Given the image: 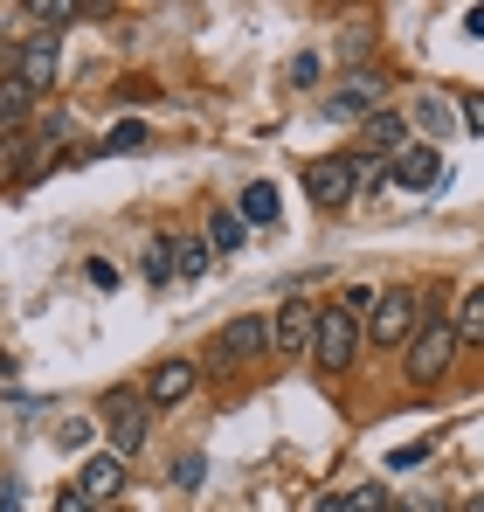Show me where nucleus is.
<instances>
[{
  "instance_id": "nucleus-1",
  "label": "nucleus",
  "mask_w": 484,
  "mask_h": 512,
  "mask_svg": "<svg viewBox=\"0 0 484 512\" xmlns=\"http://www.w3.org/2000/svg\"><path fill=\"white\" fill-rule=\"evenodd\" d=\"M450 360H457L450 319H422V333L408 340V381H415V388H436V381L450 374Z\"/></svg>"
},
{
  "instance_id": "nucleus-2",
  "label": "nucleus",
  "mask_w": 484,
  "mask_h": 512,
  "mask_svg": "<svg viewBox=\"0 0 484 512\" xmlns=\"http://www.w3.org/2000/svg\"><path fill=\"white\" fill-rule=\"evenodd\" d=\"M353 353H360V312H346V305H319L312 360H319L325 374H339V367H353Z\"/></svg>"
},
{
  "instance_id": "nucleus-3",
  "label": "nucleus",
  "mask_w": 484,
  "mask_h": 512,
  "mask_svg": "<svg viewBox=\"0 0 484 512\" xmlns=\"http://www.w3.org/2000/svg\"><path fill=\"white\" fill-rule=\"evenodd\" d=\"M367 333H374V346H408L415 333H422V305L408 298L402 284H395V291H374V312H367Z\"/></svg>"
},
{
  "instance_id": "nucleus-4",
  "label": "nucleus",
  "mask_w": 484,
  "mask_h": 512,
  "mask_svg": "<svg viewBox=\"0 0 484 512\" xmlns=\"http://www.w3.org/2000/svg\"><path fill=\"white\" fill-rule=\"evenodd\" d=\"M256 353H270V319H256V312L229 319V326L208 340V360H215V367H242V360H256Z\"/></svg>"
},
{
  "instance_id": "nucleus-5",
  "label": "nucleus",
  "mask_w": 484,
  "mask_h": 512,
  "mask_svg": "<svg viewBox=\"0 0 484 512\" xmlns=\"http://www.w3.org/2000/svg\"><path fill=\"white\" fill-rule=\"evenodd\" d=\"M305 194L319 201V208H346L353 201V160H339V153H325L305 167Z\"/></svg>"
},
{
  "instance_id": "nucleus-6",
  "label": "nucleus",
  "mask_w": 484,
  "mask_h": 512,
  "mask_svg": "<svg viewBox=\"0 0 484 512\" xmlns=\"http://www.w3.org/2000/svg\"><path fill=\"white\" fill-rule=\"evenodd\" d=\"M319 340V305H284L277 319H270V353H305V346Z\"/></svg>"
},
{
  "instance_id": "nucleus-7",
  "label": "nucleus",
  "mask_w": 484,
  "mask_h": 512,
  "mask_svg": "<svg viewBox=\"0 0 484 512\" xmlns=\"http://www.w3.org/2000/svg\"><path fill=\"white\" fill-rule=\"evenodd\" d=\"M77 492L90 499V506L118 499V492H125V457H118V450H97V457H83V478H77Z\"/></svg>"
},
{
  "instance_id": "nucleus-8",
  "label": "nucleus",
  "mask_w": 484,
  "mask_h": 512,
  "mask_svg": "<svg viewBox=\"0 0 484 512\" xmlns=\"http://www.w3.org/2000/svg\"><path fill=\"white\" fill-rule=\"evenodd\" d=\"M56 63H63V56H56V35L42 28V35H28V42H21V56H14V77H21L28 90H49V84H56Z\"/></svg>"
},
{
  "instance_id": "nucleus-9",
  "label": "nucleus",
  "mask_w": 484,
  "mask_h": 512,
  "mask_svg": "<svg viewBox=\"0 0 484 512\" xmlns=\"http://www.w3.org/2000/svg\"><path fill=\"white\" fill-rule=\"evenodd\" d=\"M104 416H111V450H118V457H132V450L146 443V409H139L132 395H111Z\"/></svg>"
},
{
  "instance_id": "nucleus-10",
  "label": "nucleus",
  "mask_w": 484,
  "mask_h": 512,
  "mask_svg": "<svg viewBox=\"0 0 484 512\" xmlns=\"http://www.w3.org/2000/svg\"><path fill=\"white\" fill-rule=\"evenodd\" d=\"M381 90H388V77H381V70H360V77H353V84L339 90V97H332L325 111H332V118H374Z\"/></svg>"
},
{
  "instance_id": "nucleus-11",
  "label": "nucleus",
  "mask_w": 484,
  "mask_h": 512,
  "mask_svg": "<svg viewBox=\"0 0 484 512\" xmlns=\"http://www.w3.org/2000/svg\"><path fill=\"white\" fill-rule=\"evenodd\" d=\"M194 381H201V367H194V360H160V367H153V381H146V395H153L160 409H173V402H187V395H194Z\"/></svg>"
},
{
  "instance_id": "nucleus-12",
  "label": "nucleus",
  "mask_w": 484,
  "mask_h": 512,
  "mask_svg": "<svg viewBox=\"0 0 484 512\" xmlns=\"http://www.w3.org/2000/svg\"><path fill=\"white\" fill-rule=\"evenodd\" d=\"M360 153H408V118L395 111H374V118H360Z\"/></svg>"
},
{
  "instance_id": "nucleus-13",
  "label": "nucleus",
  "mask_w": 484,
  "mask_h": 512,
  "mask_svg": "<svg viewBox=\"0 0 484 512\" xmlns=\"http://www.w3.org/2000/svg\"><path fill=\"white\" fill-rule=\"evenodd\" d=\"M450 173H443V160L429 153V146H408L402 160H395V187H443Z\"/></svg>"
},
{
  "instance_id": "nucleus-14",
  "label": "nucleus",
  "mask_w": 484,
  "mask_h": 512,
  "mask_svg": "<svg viewBox=\"0 0 484 512\" xmlns=\"http://www.w3.org/2000/svg\"><path fill=\"white\" fill-rule=\"evenodd\" d=\"M236 215H242V229H270V222H277V187H270V180H249Z\"/></svg>"
},
{
  "instance_id": "nucleus-15",
  "label": "nucleus",
  "mask_w": 484,
  "mask_h": 512,
  "mask_svg": "<svg viewBox=\"0 0 484 512\" xmlns=\"http://www.w3.org/2000/svg\"><path fill=\"white\" fill-rule=\"evenodd\" d=\"M450 333H457V346H484V284H478V291H464V305H457Z\"/></svg>"
},
{
  "instance_id": "nucleus-16",
  "label": "nucleus",
  "mask_w": 484,
  "mask_h": 512,
  "mask_svg": "<svg viewBox=\"0 0 484 512\" xmlns=\"http://www.w3.org/2000/svg\"><path fill=\"white\" fill-rule=\"evenodd\" d=\"M28 111H35V90L21 77H0V125L14 132V125H28Z\"/></svg>"
},
{
  "instance_id": "nucleus-17",
  "label": "nucleus",
  "mask_w": 484,
  "mask_h": 512,
  "mask_svg": "<svg viewBox=\"0 0 484 512\" xmlns=\"http://www.w3.org/2000/svg\"><path fill=\"white\" fill-rule=\"evenodd\" d=\"M242 236H249V229H242V215H236V208H215V215H208V250L236 256V250H242Z\"/></svg>"
},
{
  "instance_id": "nucleus-18",
  "label": "nucleus",
  "mask_w": 484,
  "mask_h": 512,
  "mask_svg": "<svg viewBox=\"0 0 484 512\" xmlns=\"http://www.w3.org/2000/svg\"><path fill=\"white\" fill-rule=\"evenodd\" d=\"M139 146H153V132H146L139 118H118V125L97 139V153H139Z\"/></svg>"
},
{
  "instance_id": "nucleus-19",
  "label": "nucleus",
  "mask_w": 484,
  "mask_h": 512,
  "mask_svg": "<svg viewBox=\"0 0 484 512\" xmlns=\"http://www.w3.org/2000/svg\"><path fill=\"white\" fill-rule=\"evenodd\" d=\"M201 270H208V250H201V243H180V236H173V277H187V284H194Z\"/></svg>"
},
{
  "instance_id": "nucleus-20",
  "label": "nucleus",
  "mask_w": 484,
  "mask_h": 512,
  "mask_svg": "<svg viewBox=\"0 0 484 512\" xmlns=\"http://www.w3.org/2000/svg\"><path fill=\"white\" fill-rule=\"evenodd\" d=\"M339 512H388V492H381V485H360V492L339 499Z\"/></svg>"
},
{
  "instance_id": "nucleus-21",
  "label": "nucleus",
  "mask_w": 484,
  "mask_h": 512,
  "mask_svg": "<svg viewBox=\"0 0 484 512\" xmlns=\"http://www.w3.org/2000/svg\"><path fill=\"white\" fill-rule=\"evenodd\" d=\"M146 277H153V284H166V277H173V236H160V243L146 250Z\"/></svg>"
},
{
  "instance_id": "nucleus-22",
  "label": "nucleus",
  "mask_w": 484,
  "mask_h": 512,
  "mask_svg": "<svg viewBox=\"0 0 484 512\" xmlns=\"http://www.w3.org/2000/svg\"><path fill=\"white\" fill-rule=\"evenodd\" d=\"M21 14H28V21H77V7H70V0H28Z\"/></svg>"
},
{
  "instance_id": "nucleus-23",
  "label": "nucleus",
  "mask_w": 484,
  "mask_h": 512,
  "mask_svg": "<svg viewBox=\"0 0 484 512\" xmlns=\"http://www.w3.org/2000/svg\"><path fill=\"white\" fill-rule=\"evenodd\" d=\"M201 478H208V457H180V464H173V485H180V492H201Z\"/></svg>"
},
{
  "instance_id": "nucleus-24",
  "label": "nucleus",
  "mask_w": 484,
  "mask_h": 512,
  "mask_svg": "<svg viewBox=\"0 0 484 512\" xmlns=\"http://www.w3.org/2000/svg\"><path fill=\"white\" fill-rule=\"evenodd\" d=\"M422 457H429V443H408V450H395V457H388V471H415Z\"/></svg>"
},
{
  "instance_id": "nucleus-25",
  "label": "nucleus",
  "mask_w": 484,
  "mask_h": 512,
  "mask_svg": "<svg viewBox=\"0 0 484 512\" xmlns=\"http://www.w3.org/2000/svg\"><path fill=\"white\" fill-rule=\"evenodd\" d=\"M56 443H63V450H77V443H90V423H83V416H77V423H63V429H56Z\"/></svg>"
},
{
  "instance_id": "nucleus-26",
  "label": "nucleus",
  "mask_w": 484,
  "mask_h": 512,
  "mask_svg": "<svg viewBox=\"0 0 484 512\" xmlns=\"http://www.w3.org/2000/svg\"><path fill=\"white\" fill-rule=\"evenodd\" d=\"M464 125H471V132L484 139V97H471V104H464Z\"/></svg>"
},
{
  "instance_id": "nucleus-27",
  "label": "nucleus",
  "mask_w": 484,
  "mask_h": 512,
  "mask_svg": "<svg viewBox=\"0 0 484 512\" xmlns=\"http://www.w3.org/2000/svg\"><path fill=\"white\" fill-rule=\"evenodd\" d=\"M56 512H97V506H90L83 492H63V506H56Z\"/></svg>"
},
{
  "instance_id": "nucleus-28",
  "label": "nucleus",
  "mask_w": 484,
  "mask_h": 512,
  "mask_svg": "<svg viewBox=\"0 0 484 512\" xmlns=\"http://www.w3.org/2000/svg\"><path fill=\"white\" fill-rule=\"evenodd\" d=\"M464 35H478V42H484V7H471V14H464Z\"/></svg>"
},
{
  "instance_id": "nucleus-29",
  "label": "nucleus",
  "mask_w": 484,
  "mask_h": 512,
  "mask_svg": "<svg viewBox=\"0 0 484 512\" xmlns=\"http://www.w3.org/2000/svg\"><path fill=\"white\" fill-rule=\"evenodd\" d=\"M402 512H443V506H436V499H415V506H402Z\"/></svg>"
},
{
  "instance_id": "nucleus-30",
  "label": "nucleus",
  "mask_w": 484,
  "mask_h": 512,
  "mask_svg": "<svg viewBox=\"0 0 484 512\" xmlns=\"http://www.w3.org/2000/svg\"><path fill=\"white\" fill-rule=\"evenodd\" d=\"M464 512H484V492H478V499H464Z\"/></svg>"
},
{
  "instance_id": "nucleus-31",
  "label": "nucleus",
  "mask_w": 484,
  "mask_h": 512,
  "mask_svg": "<svg viewBox=\"0 0 484 512\" xmlns=\"http://www.w3.org/2000/svg\"><path fill=\"white\" fill-rule=\"evenodd\" d=\"M319 512H339V499H325V506H319Z\"/></svg>"
}]
</instances>
